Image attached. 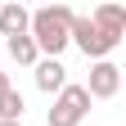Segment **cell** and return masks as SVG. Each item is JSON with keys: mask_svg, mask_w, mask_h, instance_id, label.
<instances>
[{"mask_svg": "<svg viewBox=\"0 0 126 126\" xmlns=\"http://www.w3.org/2000/svg\"><path fill=\"white\" fill-rule=\"evenodd\" d=\"M0 90H9V72L5 68H0Z\"/></svg>", "mask_w": 126, "mask_h": 126, "instance_id": "cell-10", "label": "cell"}, {"mask_svg": "<svg viewBox=\"0 0 126 126\" xmlns=\"http://www.w3.org/2000/svg\"><path fill=\"white\" fill-rule=\"evenodd\" d=\"M122 90V68L113 59H99L90 63V81H86V94L90 99H113V94Z\"/></svg>", "mask_w": 126, "mask_h": 126, "instance_id": "cell-4", "label": "cell"}, {"mask_svg": "<svg viewBox=\"0 0 126 126\" xmlns=\"http://www.w3.org/2000/svg\"><path fill=\"white\" fill-rule=\"evenodd\" d=\"M0 126H23V122H0Z\"/></svg>", "mask_w": 126, "mask_h": 126, "instance_id": "cell-11", "label": "cell"}, {"mask_svg": "<svg viewBox=\"0 0 126 126\" xmlns=\"http://www.w3.org/2000/svg\"><path fill=\"white\" fill-rule=\"evenodd\" d=\"M68 27H72V9L68 5H41L27 18V36L36 41L41 59H59L68 50Z\"/></svg>", "mask_w": 126, "mask_h": 126, "instance_id": "cell-1", "label": "cell"}, {"mask_svg": "<svg viewBox=\"0 0 126 126\" xmlns=\"http://www.w3.org/2000/svg\"><path fill=\"white\" fill-rule=\"evenodd\" d=\"M9 59L14 63H23V68H36V41H32V36H9Z\"/></svg>", "mask_w": 126, "mask_h": 126, "instance_id": "cell-8", "label": "cell"}, {"mask_svg": "<svg viewBox=\"0 0 126 126\" xmlns=\"http://www.w3.org/2000/svg\"><path fill=\"white\" fill-rule=\"evenodd\" d=\"M27 18H32V9L18 5V0H9V5H0V36H27Z\"/></svg>", "mask_w": 126, "mask_h": 126, "instance_id": "cell-7", "label": "cell"}, {"mask_svg": "<svg viewBox=\"0 0 126 126\" xmlns=\"http://www.w3.org/2000/svg\"><path fill=\"white\" fill-rule=\"evenodd\" d=\"M0 122H23V94L18 90H0Z\"/></svg>", "mask_w": 126, "mask_h": 126, "instance_id": "cell-9", "label": "cell"}, {"mask_svg": "<svg viewBox=\"0 0 126 126\" xmlns=\"http://www.w3.org/2000/svg\"><path fill=\"white\" fill-rule=\"evenodd\" d=\"M86 113H90V94H86V86H72V81H68V86L54 94L50 126H81Z\"/></svg>", "mask_w": 126, "mask_h": 126, "instance_id": "cell-3", "label": "cell"}, {"mask_svg": "<svg viewBox=\"0 0 126 126\" xmlns=\"http://www.w3.org/2000/svg\"><path fill=\"white\" fill-rule=\"evenodd\" d=\"M36 90H45V94H59L63 86H68V68H63L59 59H36Z\"/></svg>", "mask_w": 126, "mask_h": 126, "instance_id": "cell-6", "label": "cell"}, {"mask_svg": "<svg viewBox=\"0 0 126 126\" xmlns=\"http://www.w3.org/2000/svg\"><path fill=\"white\" fill-rule=\"evenodd\" d=\"M68 45H77V50H81L86 59H94V63H99V59H108V54L117 50V41H108L104 32H99V27H94V23L86 18V14H72V27H68Z\"/></svg>", "mask_w": 126, "mask_h": 126, "instance_id": "cell-2", "label": "cell"}, {"mask_svg": "<svg viewBox=\"0 0 126 126\" xmlns=\"http://www.w3.org/2000/svg\"><path fill=\"white\" fill-rule=\"evenodd\" d=\"M90 23L99 27L108 41L122 45V36H126V5H113V0H108V5H99V9L90 14Z\"/></svg>", "mask_w": 126, "mask_h": 126, "instance_id": "cell-5", "label": "cell"}]
</instances>
